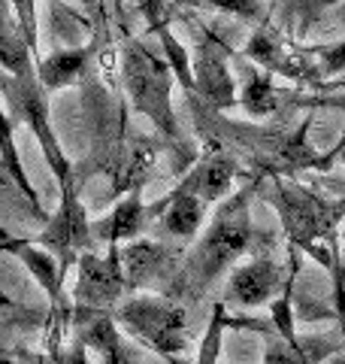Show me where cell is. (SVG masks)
Listing matches in <instances>:
<instances>
[{
	"instance_id": "6da1fadb",
	"label": "cell",
	"mask_w": 345,
	"mask_h": 364,
	"mask_svg": "<svg viewBox=\"0 0 345 364\" xmlns=\"http://www.w3.org/2000/svg\"><path fill=\"white\" fill-rule=\"evenodd\" d=\"M258 198V179L251 176L243 188H236L224 203H218L203 234L191 243L182 258L176 277L167 282L164 294L179 306L200 304L212 291L218 279H227L246 252L258 243H267L255 222H251V200Z\"/></svg>"
},
{
	"instance_id": "7a4b0ae2",
	"label": "cell",
	"mask_w": 345,
	"mask_h": 364,
	"mask_svg": "<svg viewBox=\"0 0 345 364\" xmlns=\"http://www.w3.org/2000/svg\"><path fill=\"white\" fill-rule=\"evenodd\" d=\"M255 179H258V200L270 203L275 215H279L288 249L306 252L309 258L327 264L339 252L345 198H327L282 173L255 176Z\"/></svg>"
},
{
	"instance_id": "3957f363",
	"label": "cell",
	"mask_w": 345,
	"mask_h": 364,
	"mask_svg": "<svg viewBox=\"0 0 345 364\" xmlns=\"http://www.w3.org/2000/svg\"><path fill=\"white\" fill-rule=\"evenodd\" d=\"M121 85L124 95L131 100V109L136 116H146L152 122V128L164 136L167 149L176 155V167L185 170L197 161V152L191 149V143L182 134L179 116L172 109V76L170 64L164 61V55H155L146 43L128 37L121 43Z\"/></svg>"
},
{
	"instance_id": "277c9868",
	"label": "cell",
	"mask_w": 345,
	"mask_h": 364,
	"mask_svg": "<svg viewBox=\"0 0 345 364\" xmlns=\"http://www.w3.org/2000/svg\"><path fill=\"white\" fill-rule=\"evenodd\" d=\"M115 325L121 334H128L140 346L158 352L170 364H182L179 355H185L191 346V328L185 306L170 301L167 294L155 291H133L112 310Z\"/></svg>"
},
{
	"instance_id": "5b68a950",
	"label": "cell",
	"mask_w": 345,
	"mask_h": 364,
	"mask_svg": "<svg viewBox=\"0 0 345 364\" xmlns=\"http://www.w3.org/2000/svg\"><path fill=\"white\" fill-rule=\"evenodd\" d=\"M0 97L9 109V116L16 119V124H25V128L37 136L40 152L49 164L52 176L58 179V188H73L76 176H73V164L67 158L61 140L55 134L52 124V109H49V91L43 88V82L37 79V70L21 73V76H6L0 73Z\"/></svg>"
},
{
	"instance_id": "8992f818",
	"label": "cell",
	"mask_w": 345,
	"mask_h": 364,
	"mask_svg": "<svg viewBox=\"0 0 345 364\" xmlns=\"http://www.w3.org/2000/svg\"><path fill=\"white\" fill-rule=\"evenodd\" d=\"M91 219L82 198H79V186L61 191V203L49 215V222L40 231V237H33V243L43 246L55 261L61 264L64 277L76 267V261L91 249Z\"/></svg>"
},
{
	"instance_id": "52a82bcc",
	"label": "cell",
	"mask_w": 345,
	"mask_h": 364,
	"mask_svg": "<svg viewBox=\"0 0 345 364\" xmlns=\"http://www.w3.org/2000/svg\"><path fill=\"white\" fill-rule=\"evenodd\" d=\"M288 279H291V261H288V270H285L282 261H275L270 252H258L255 258L239 261V264L227 273L221 301L243 306V310L273 306L282 298Z\"/></svg>"
},
{
	"instance_id": "ba28073f",
	"label": "cell",
	"mask_w": 345,
	"mask_h": 364,
	"mask_svg": "<svg viewBox=\"0 0 345 364\" xmlns=\"http://www.w3.org/2000/svg\"><path fill=\"white\" fill-rule=\"evenodd\" d=\"M128 279L121 270L119 249L106 252H88L76 261V282H73V306L76 310H115L124 301Z\"/></svg>"
},
{
	"instance_id": "9c48e42d",
	"label": "cell",
	"mask_w": 345,
	"mask_h": 364,
	"mask_svg": "<svg viewBox=\"0 0 345 364\" xmlns=\"http://www.w3.org/2000/svg\"><path fill=\"white\" fill-rule=\"evenodd\" d=\"M246 325L251 331H261L263 337V358L261 364H324L333 355L345 352V337L339 334H300L297 343H288L263 318H239V316H227V328H239Z\"/></svg>"
},
{
	"instance_id": "30bf717a",
	"label": "cell",
	"mask_w": 345,
	"mask_h": 364,
	"mask_svg": "<svg viewBox=\"0 0 345 364\" xmlns=\"http://www.w3.org/2000/svg\"><path fill=\"white\" fill-rule=\"evenodd\" d=\"M239 176H243V170H239V161L234 155L212 152V155H200L172 191H176V195H194L209 207V203H224L234 195L236 191L234 182Z\"/></svg>"
},
{
	"instance_id": "8fae6325",
	"label": "cell",
	"mask_w": 345,
	"mask_h": 364,
	"mask_svg": "<svg viewBox=\"0 0 345 364\" xmlns=\"http://www.w3.org/2000/svg\"><path fill=\"white\" fill-rule=\"evenodd\" d=\"M194 95H200L206 104L215 109H234L239 104L236 79L227 67V55L218 49V43L209 37H200L197 43V61H194Z\"/></svg>"
},
{
	"instance_id": "7c38bea8",
	"label": "cell",
	"mask_w": 345,
	"mask_h": 364,
	"mask_svg": "<svg viewBox=\"0 0 345 364\" xmlns=\"http://www.w3.org/2000/svg\"><path fill=\"white\" fill-rule=\"evenodd\" d=\"M119 255H121V270H124V279H128V289H140V291H146L158 279L170 282L182 264L176 249H170L158 240H146V237L136 243L119 246Z\"/></svg>"
},
{
	"instance_id": "4fadbf2b",
	"label": "cell",
	"mask_w": 345,
	"mask_h": 364,
	"mask_svg": "<svg viewBox=\"0 0 345 364\" xmlns=\"http://www.w3.org/2000/svg\"><path fill=\"white\" fill-rule=\"evenodd\" d=\"M152 225L148 219V203L143 200V188L136 186L128 198H121L109 213H103L100 219H91V237L106 249H119L143 240L146 228Z\"/></svg>"
},
{
	"instance_id": "5bb4252c",
	"label": "cell",
	"mask_w": 345,
	"mask_h": 364,
	"mask_svg": "<svg viewBox=\"0 0 345 364\" xmlns=\"http://www.w3.org/2000/svg\"><path fill=\"white\" fill-rule=\"evenodd\" d=\"M148 219L160 222V228H164L167 237H172V240L194 243L206 228L209 207L194 195H176V191H167L164 198L148 203Z\"/></svg>"
},
{
	"instance_id": "9a60e30c",
	"label": "cell",
	"mask_w": 345,
	"mask_h": 364,
	"mask_svg": "<svg viewBox=\"0 0 345 364\" xmlns=\"http://www.w3.org/2000/svg\"><path fill=\"white\" fill-rule=\"evenodd\" d=\"M0 182H4V186H13L18 195L28 200L33 219L49 222L52 213H45L43 200H40V191L33 188L28 170H25V164H21L18 140H16V119L9 116L4 97H0Z\"/></svg>"
},
{
	"instance_id": "2e32d148",
	"label": "cell",
	"mask_w": 345,
	"mask_h": 364,
	"mask_svg": "<svg viewBox=\"0 0 345 364\" xmlns=\"http://www.w3.org/2000/svg\"><path fill=\"white\" fill-rule=\"evenodd\" d=\"M73 328L79 331L82 346L97 352L103 364H136L131 352L124 349L121 328L115 325L109 310H76Z\"/></svg>"
},
{
	"instance_id": "e0dca14e",
	"label": "cell",
	"mask_w": 345,
	"mask_h": 364,
	"mask_svg": "<svg viewBox=\"0 0 345 364\" xmlns=\"http://www.w3.org/2000/svg\"><path fill=\"white\" fill-rule=\"evenodd\" d=\"M0 252L16 255L25 270L33 277V282L49 294V301L58 306L61 304V291H64V270L55 261V255H49L43 246H37L33 240H25V237H6L0 231Z\"/></svg>"
},
{
	"instance_id": "ac0fdd59",
	"label": "cell",
	"mask_w": 345,
	"mask_h": 364,
	"mask_svg": "<svg viewBox=\"0 0 345 364\" xmlns=\"http://www.w3.org/2000/svg\"><path fill=\"white\" fill-rule=\"evenodd\" d=\"M91 58V46H70V49H52L37 61V79L43 88L55 95L61 88H70L79 82Z\"/></svg>"
},
{
	"instance_id": "d6986e66",
	"label": "cell",
	"mask_w": 345,
	"mask_h": 364,
	"mask_svg": "<svg viewBox=\"0 0 345 364\" xmlns=\"http://www.w3.org/2000/svg\"><path fill=\"white\" fill-rule=\"evenodd\" d=\"M239 73H243V91H239V107H243L251 119H267L279 107V91L273 85V76L261 67L239 61Z\"/></svg>"
},
{
	"instance_id": "ffe728a7",
	"label": "cell",
	"mask_w": 345,
	"mask_h": 364,
	"mask_svg": "<svg viewBox=\"0 0 345 364\" xmlns=\"http://www.w3.org/2000/svg\"><path fill=\"white\" fill-rule=\"evenodd\" d=\"M224 331H227V304L215 301L209 325H206V334L200 340V349H197V358H194V364H218V358H221Z\"/></svg>"
},
{
	"instance_id": "44dd1931",
	"label": "cell",
	"mask_w": 345,
	"mask_h": 364,
	"mask_svg": "<svg viewBox=\"0 0 345 364\" xmlns=\"http://www.w3.org/2000/svg\"><path fill=\"white\" fill-rule=\"evenodd\" d=\"M312 58H318V67L324 76H342L345 73V40L330 43V46H315L309 49Z\"/></svg>"
},
{
	"instance_id": "7402d4cb",
	"label": "cell",
	"mask_w": 345,
	"mask_h": 364,
	"mask_svg": "<svg viewBox=\"0 0 345 364\" xmlns=\"http://www.w3.org/2000/svg\"><path fill=\"white\" fill-rule=\"evenodd\" d=\"M16 13V28L18 33L25 37V43L31 46V52L37 55V61H40V43H37V4H13L9 6Z\"/></svg>"
},
{
	"instance_id": "603a6c76",
	"label": "cell",
	"mask_w": 345,
	"mask_h": 364,
	"mask_svg": "<svg viewBox=\"0 0 345 364\" xmlns=\"http://www.w3.org/2000/svg\"><path fill=\"white\" fill-rule=\"evenodd\" d=\"M324 364H345V352H339V355H333L330 361H324Z\"/></svg>"
},
{
	"instance_id": "cb8c5ba5",
	"label": "cell",
	"mask_w": 345,
	"mask_h": 364,
	"mask_svg": "<svg viewBox=\"0 0 345 364\" xmlns=\"http://www.w3.org/2000/svg\"><path fill=\"white\" fill-rule=\"evenodd\" d=\"M336 18L345 21V4H336Z\"/></svg>"
}]
</instances>
